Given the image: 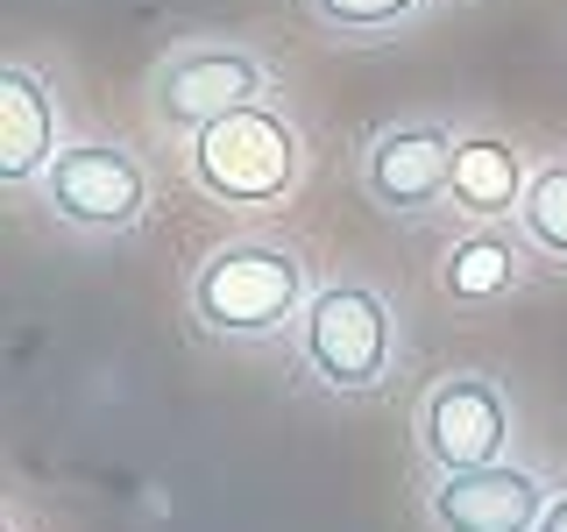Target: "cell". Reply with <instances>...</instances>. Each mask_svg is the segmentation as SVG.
Returning a JSON list of instances; mask_svg holds the SVG:
<instances>
[{
    "instance_id": "1",
    "label": "cell",
    "mask_w": 567,
    "mask_h": 532,
    "mask_svg": "<svg viewBox=\"0 0 567 532\" xmlns=\"http://www.w3.org/2000/svg\"><path fill=\"white\" fill-rule=\"evenodd\" d=\"M192 319L213 341H270L298 327L312 306L306 291V256L284 242H220L192 270Z\"/></svg>"
},
{
    "instance_id": "11",
    "label": "cell",
    "mask_w": 567,
    "mask_h": 532,
    "mask_svg": "<svg viewBox=\"0 0 567 532\" xmlns=\"http://www.w3.org/2000/svg\"><path fill=\"white\" fill-rule=\"evenodd\" d=\"M511 284H518V242L511 235H461L447 248V263H440V291L461 298V306H489V298H504Z\"/></svg>"
},
{
    "instance_id": "6",
    "label": "cell",
    "mask_w": 567,
    "mask_h": 532,
    "mask_svg": "<svg viewBox=\"0 0 567 532\" xmlns=\"http://www.w3.org/2000/svg\"><path fill=\"white\" fill-rule=\"evenodd\" d=\"M454 142L440 121H390L362 142V192L398 221H425L454 192Z\"/></svg>"
},
{
    "instance_id": "5",
    "label": "cell",
    "mask_w": 567,
    "mask_h": 532,
    "mask_svg": "<svg viewBox=\"0 0 567 532\" xmlns=\"http://www.w3.org/2000/svg\"><path fill=\"white\" fill-rule=\"evenodd\" d=\"M43 206L71 235H128L150 213V171L121 142H71L43 171Z\"/></svg>"
},
{
    "instance_id": "14",
    "label": "cell",
    "mask_w": 567,
    "mask_h": 532,
    "mask_svg": "<svg viewBox=\"0 0 567 532\" xmlns=\"http://www.w3.org/2000/svg\"><path fill=\"white\" fill-rule=\"evenodd\" d=\"M539 532H567V490L546 504V519H539Z\"/></svg>"
},
{
    "instance_id": "13",
    "label": "cell",
    "mask_w": 567,
    "mask_h": 532,
    "mask_svg": "<svg viewBox=\"0 0 567 532\" xmlns=\"http://www.w3.org/2000/svg\"><path fill=\"white\" fill-rule=\"evenodd\" d=\"M312 22L327 35H341V43H383V35L412 29L425 14V0H306Z\"/></svg>"
},
{
    "instance_id": "10",
    "label": "cell",
    "mask_w": 567,
    "mask_h": 532,
    "mask_svg": "<svg viewBox=\"0 0 567 532\" xmlns=\"http://www.w3.org/2000/svg\"><path fill=\"white\" fill-rule=\"evenodd\" d=\"M525 150L511 135H461L454 142V213H468V221H511V213L525 206Z\"/></svg>"
},
{
    "instance_id": "9",
    "label": "cell",
    "mask_w": 567,
    "mask_h": 532,
    "mask_svg": "<svg viewBox=\"0 0 567 532\" xmlns=\"http://www.w3.org/2000/svg\"><path fill=\"white\" fill-rule=\"evenodd\" d=\"M58 156V100L29 64H0V177L8 185H43Z\"/></svg>"
},
{
    "instance_id": "3",
    "label": "cell",
    "mask_w": 567,
    "mask_h": 532,
    "mask_svg": "<svg viewBox=\"0 0 567 532\" xmlns=\"http://www.w3.org/2000/svg\"><path fill=\"white\" fill-rule=\"evenodd\" d=\"M298 355H306V369L327 390L362 398V390H377L398 369V313H390V298L377 284L341 277L327 291H312L306 319H298Z\"/></svg>"
},
{
    "instance_id": "2",
    "label": "cell",
    "mask_w": 567,
    "mask_h": 532,
    "mask_svg": "<svg viewBox=\"0 0 567 532\" xmlns=\"http://www.w3.org/2000/svg\"><path fill=\"white\" fill-rule=\"evenodd\" d=\"M185 164H192V185L220 206H277L298 192L306 142H298L291 114L256 100V106H235V114H220L213 129L192 135Z\"/></svg>"
},
{
    "instance_id": "4",
    "label": "cell",
    "mask_w": 567,
    "mask_h": 532,
    "mask_svg": "<svg viewBox=\"0 0 567 532\" xmlns=\"http://www.w3.org/2000/svg\"><path fill=\"white\" fill-rule=\"evenodd\" d=\"M270 93V64L248 43H227V35H199V43H177L150 64L142 79V100H150V121L164 135H199L235 106H256Z\"/></svg>"
},
{
    "instance_id": "8",
    "label": "cell",
    "mask_w": 567,
    "mask_h": 532,
    "mask_svg": "<svg viewBox=\"0 0 567 532\" xmlns=\"http://www.w3.org/2000/svg\"><path fill=\"white\" fill-rule=\"evenodd\" d=\"M546 483L518 461H483V469H447L425 490L433 532H539L546 519Z\"/></svg>"
},
{
    "instance_id": "12",
    "label": "cell",
    "mask_w": 567,
    "mask_h": 532,
    "mask_svg": "<svg viewBox=\"0 0 567 532\" xmlns=\"http://www.w3.org/2000/svg\"><path fill=\"white\" fill-rule=\"evenodd\" d=\"M518 235H525V248L567 263V156H554V164L532 171L525 206H518Z\"/></svg>"
},
{
    "instance_id": "7",
    "label": "cell",
    "mask_w": 567,
    "mask_h": 532,
    "mask_svg": "<svg viewBox=\"0 0 567 532\" xmlns=\"http://www.w3.org/2000/svg\"><path fill=\"white\" fill-rule=\"evenodd\" d=\"M504 440H511V405L504 390L475 369H454L425 390L419 405V454L433 461V475L447 469H483V461H504Z\"/></svg>"
}]
</instances>
